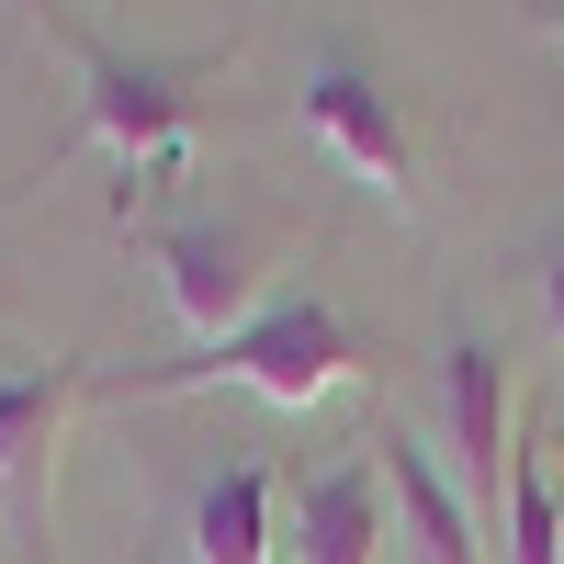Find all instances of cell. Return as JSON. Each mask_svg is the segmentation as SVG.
<instances>
[{
  "label": "cell",
  "mask_w": 564,
  "mask_h": 564,
  "mask_svg": "<svg viewBox=\"0 0 564 564\" xmlns=\"http://www.w3.org/2000/svg\"><path fill=\"white\" fill-rule=\"evenodd\" d=\"M361 372H372L361 327H350L339 305L294 294V305H260L238 339H215L204 361H159V372H135L124 395H204V384H249V395H271V406H316V395H350Z\"/></svg>",
  "instance_id": "1"
},
{
  "label": "cell",
  "mask_w": 564,
  "mask_h": 564,
  "mask_svg": "<svg viewBox=\"0 0 564 564\" xmlns=\"http://www.w3.org/2000/svg\"><path fill=\"white\" fill-rule=\"evenodd\" d=\"M441 475L463 486V508L497 531L508 520V452H520V406H508V361L486 339H463L452 372H441Z\"/></svg>",
  "instance_id": "2"
},
{
  "label": "cell",
  "mask_w": 564,
  "mask_h": 564,
  "mask_svg": "<svg viewBox=\"0 0 564 564\" xmlns=\"http://www.w3.org/2000/svg\"><path fill=\"white\" fill-rule=\"evenodd\" d=\"M90 102H79V135L113 159H148L159 181H181V159H193V124H181V79L170 68H124V57H79Z\"/></svg>",
  "instance_id": "3"
},
{
  "label": "cell",
  "mask_w": 564,
  "mask_h": 564,
  "mask_svg": "<svg viewBox=\"0 0 564 564\" xmlns=\"http://www.w3.org/2000/svg\"><path fill=\"white\" fill-rule=\"evenodd\" d=\"M372 475H384V520H395L406 564H486V520L463 508V486L441 475L430 441L384 430V441H372Z\"/></svg>",
  "instance_id": "4"
},
{
  "label": "cell",
  "mask_w": 564,
  "mask_h": 564,
  "mask_svg": "<svg viewBox=\"0 0 564 564\" xmlns=\"http://www.w3.org/2000/svg\"><path fill=\"white\" fill-rule=\"evenodd\" d=\"M305 135L361 181V193L406 204V124H395V102L361 68H305Z\"/></svg>",
  "instance_id": "5"
},
{
  "label": "cell",
  "mask_w": 564,
  "mask_h": 564,
  "mask_svg": "<svg viewBox=\"0 0 564 564\" xmlns=\"http://www.w3.org/2000/svg\"><path fill=\"white\" fill-rule=\"evenodd\" d=\"M68 406H79V361L0 372V508H12L23 531H34V508H45V475H57Z\"/></svg>",
  "instance_id": "6"
},
{
  "label": "cell",
  "mask_w": 564,
  "mask_h": 564,
  "mask_svg": "<svg viewBox=\"0 0 564 564\" xmlns=\"http://www.w3.org/2000/svg\"><path fill=\"white\" fill-rule=\"evenodd\" d=\"M395 520H384V475L372 463H327V475H305L294 497V564H384Z\"/></svg>",
  "instance_id": "7"
},
{
  "label": "cell",
  "mask_w": 564,
  "mask_h": 564,
  "mask_svg": "<svg viewBox=\"0 0 564 564\" xmlns=\"http://www.w3.org/2000/svg\"><path fill=\"white\" fill-rule=\"evenodd\" d=\"M159 271H170V305H181V327L215 350V339H238V327L260 316L249 305V249L226 238V226H170L159 238Z\"/></svg>",
  "instance_id": "8"
},
{
  "label": "cell",
  "mask_w": 564,
  "mask_h": 564,
  "mask_svg": "<svg viewBox=\"0 0 564 564\" xmlns=\"http://www.w3.org/2000/svg\"><path fill=\"white\" fill-rule=\"evenodd\" d=\"M193 564H282L271 475H260V463H226V475L193 497Z\"/></svg>",
  "instance_id": "9"
},
{
  "label": "cell",
  "mask_w": 564,
  "mask_h": 564,
  "mask_svg": "<svg viewBox=\"0 0 564 564\" xmlns=\"http://www.w3.org/2000/svg\"><path fill=\"white\" fill-rule=\"evenodd\" d=\"M497 553H508V564H564V508H553V486H542L531 441L508 452V520H497Z\"/></svg>",
  "instance_id": "10"
},
{
  "label": "cell",
  "mask_w": 564,
  "mask_h": 564,
  "mask_svg": "<svg viewBox=\"0 0 564 564\" xmlns=\"http://www.w3.org/2000/svg\"><path fill=\"white\" fill-rule=\"evenodd\" d=\"M542 327L564 339V238H553V260H542Z\"/></svg>",
  "instance_id": "11"
},
{
  "label": "cell",
  "mask_w": 564,
  "mask_h": 564,
  "mask_svg": "<svg viewBox=\"0 0 564 564\" xmlns=\"http://www.w3.org/2000/svg\"><path fill=\"white\" fill-rule=\"evenodd\" d=\"M531 23H542V34H553V45H564V0H531Z\"/></svg>",
  "instance_id": "12"
}]
</instances>
